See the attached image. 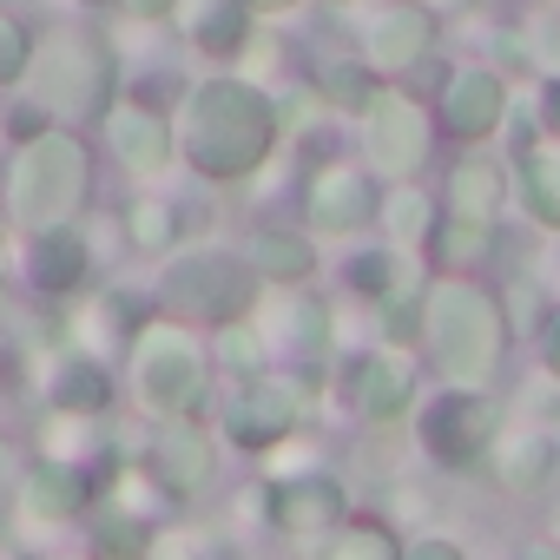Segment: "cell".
Returning a JSON list of instances; mask_svg holds the SVG:
<instances>
[{
    "instance_id": "cell-1",
    "label": "cell",
    "mask_w": 560,
    "mask_h": 560,
    "mask_svg": "<svg viewBox=\"0 0 560 560\" xmlns=\"http://www.w3.org/2000/svg\"><path fill=\"white\" fill-rule=\"evenodd\" d=\"M172 139H178V159L211 178V185H244L264 172V159L277 152L284 126H277V100L250 80V73H218V80H198L185 100H178V119H172Z\"/></svg>"
},
{
    "instance_id": "cell-2",
    "label": "cell",
    "mask_w": 560,
    "mask_h": 560,
    "mask_svg": "<svg viewBox=\"0 0 560 560\" xmlns=\"http://www.w3.org/2000/svg\"><path fill=\"white\" fill-rule=\"evenodd\" d=\"M93 191V152L73 126H40L27 139H14L8 172H0V198H8V224L40 231V224H67L86 211Z\"/></svg>"
},
{
    "instance_id": "cell-3",
    "label": "cell",
    "mask_w": 560,
    "mask_h": 560,
    "mask_svg": "<svg viewBox=\"0 0 560 560\" xmlns=\"http://www.w3.org/2000/svg\"><path fill=\"white\" fill-rule=\"evenodd\" d=\"M422 350L448 383H488L508 350V317L494 291H481L468 270H448L422 284Z\"/></svg>"
},
{
    "instance_id": "cell-4",
    "label": "cell",
    "mask_w": 560,
    "mask_h": 560,
    "mask_svg": "<svg viewBox=\"0 0 560 560\" xmlns=\"http://www.w3.org/2000/svg\"><path fill=\"white\" fill-rule=\"evenodd\" d=\"M113 86H119V60L100 34H86V27L34 34L21 100H34L47 119H100L113 106Z\"/></svg>"
},
{
    "instance_id": "cell-5",
    "label": "cell",
    "mask_w": 560,
    "mask_h": 560,
    "mask_svg": "<svg viewBox=\"0 0 560 560\" xmlns=\"http://www.w3.org/2000/svg\"><path fill=\"white\" fill-rule=\"evenodd\" d=\"M126 370H132V396L152 422L165 416H198L211 402V350H198L191 324L172 311H152L132 337H126Z\"/></svg>"
},
{
    "instance_id": "cell-6",
    "label": "cell",
    "mask_w": 560,
    "mask_h": 560,
    "mask_svg": "<svg viewBox=\"0 0 560 560\" xmlns=\"http://www.w3.org/2000/svg\"><path fill=\"white\" fill-rule=\"evenodd\" d=\"M257 291H264V277L244 264V250H211L205 244V250H185V257L165 264V277H159V311L218 330L231 317H250Z\"/></svg>"
},
{
    "instance_id": "cell-7",
    "label": "cell",
    "mask_w": 560,
    "mask_h": 560,
    "mask_svg": "<svg viewBox=\"0 0 560 560\" xmlns=\"http://www.w3.org/2000/svg\"><path fill=\"white\" fill-rule=\"evenodd\" d=\"M311 416V370H250L237 383V396L224 402V442L244 455H270L277 442H291Z\"/></svg>"
},
{
    "instance_id": "cell-8",
    "label": "cell",
    "mask_w": 560,
    "mask_h": 560,
    "mask_svg": "<svg viewBox=\"0 0 560 560\" xmlns=\"http://www.w3.org/2000/svg\"><path fill=\"white\" fill-rule=\"evenodd\" d=\"M501 429H508V422H501V402H494V396H481V383H448V389H442V396H429V402H422V416H416L422 455H429L435 468H455V475L481 468Z\"/></svg>"
},
{
    "instance_id": "cell-9",
    "label": "cell",
    "mask_w": 560,
    "mask_h": 560,
    "mask_svg": "<svg viewBox=\"0 0 560 560\" xmlns=\"http://www.w3.org/2000/svg\"><path fill=\"white\" fill-rule=\"evenodd\" d=\"M363 152L383 178H416L435 152V113L422 93L409 86H376V100L363 106Z\"/></svg>"
},
{
    "instance_id": "cell-10",
    "label": "cell",
    "mask_w": 560,
    "mask_h": 560,
    "mask_svg": "<svg viewBox=\"0 0 560 560\" xmlns=\"http://www.w3.org/2000/svg\"><path fill=\"white\" fill-rule=\"evenodd\" d=\"M277 298L250 304V324L264 330V350L277 363H298V370H324L337 357V311L298 284H270Z\"/></svg>"
},
{
    "instance_id": "cell-11",
    "label": "cell",
    "mask_w": 560,
    "mask_h": 560,
    "mask_svg": "<svg viewBox=\"0 0 560 560\" xmlns=\"http://www.w3.org/2000/svg\"><path fill=\"white\" fill-rule=\"evenodd\" d=\"M337 396H343V409H350L357 422H370V429H396V422L416 409V363H409L396 343H383V350H357V357L337 370Z\"/></svg>"
},
{
    "instance_id": "cell-12",
    "label": "cell",
    "mask_w": 560,
    "mask_h": 560,
    "mask_svg": "<svg viewBox=\"0 0 560 560\" xmlns=\"http://www.w3.org/2000/svg\"><path fill=\"white\" fill-rule=\"evenodd\" d=\"M376 205H383L376 178L363 165H350V159H324L304 178V224H311V237H357V231L376 224Z\"/></svg>"
},
{
    "instance_id": "cell-13",
    "label": "cell",
    "mask_w": 560,
    "mask_h": 560,
    "mask_svg": "<svg viewBox=\"0 0 560 560\" xmlns=\"http://www.w3.org/2000/svg\"><path fill=\"white\" fill-rule=\"evenodd\" d=\"M93 231H80L73 218L67 224H40L27 231V250H21V277L47 298V304H67L86 291V277H93Z\"/></svg>"
},
{
    "instance_id": "cell-14",
    "label": "cell",
    "mask_w": 560,
    "mask_h": 560,
    "mask_svg": "<svg viewBox=\"0 0 560 560\" xmlns=\"http://www.w3.org/2000/svg\"><path fill=\"white\" fill-rule=\"evenodd\" d=\"M435 113H442V126H448L462 145H481V139H494L501 119H508V80H501L494 67L468 60V67L442 73V86H435Z\"/></svg>"
},
{
    "instance_id": "cell-15",
    "label": "cell",
    "mask_w": 560,
    "mask_h": 560,
    "mask_svg": "<svg viewBox=\"0 0 560 560\" xmlns=\"http://www.w3.org/2000/svg\"><path fill=\"white\" fill-rule=\"evenodd\" d=\"M145 468L159 475V488L172 501H191L218 475V442L198 429V416H165L152 429V442H145Z\"/></svg>"
},
{
    "instance_id": "cell-16",
    "label": "cell",
    "mask_w": 560,
    "mask_h": 560,
    "mask_svg": "<svg viewBox=\"0 0 560 560\" xmlns=\"http://www.w3.org/2000/svg\"><path fill=\"white\" fill-rule=\"evenodd\" d=\"M14 508H21L27 527H67V521H80V514L93 508V481H86L80 462L40 455V462L21 468V481H14Z\"/></svg>"
},
{
    "instance_id": "cell-17",
    "label": "cell",
    "mask_w": 560,
    "mask_h": 560,
    "mask_svg": "<svg viewBox=\"0 0 560 560\" xmlns=\"http://www.w3.org/2000/svg\"><path fill=\"white\" fill-rule=\"evenodd\" d=\"M100 126H106V145H113V159H119L126 172H139V178H159V172L178 159L172 119H165L152 100H113V106L100 113Z\"/></svg>"
},
{
    "instance_id": "cell-18",
    "label": "cell",
    "mask_w": 560,
    "mask_h": 560,
    "mask_svg": "<svg viewBox=\"0 0 560 560\" xmlns=\"http://www.w3.org/2000/svg\"><path fill=\"white\" fill-rule=\"evenodd\" d=\"M343 514H350V488L337 475H324V468H298L284 481H270V521L284 534H298V540L330 534Z\"/></svg>"
},
{
    "instance_id": "cell-19",
    "label": "cell",
    "mask_w": 560,
    "mask_h": 560,
    "mask_svg": "<svg viewBox=\"0 0 560 560\" xmlns=\"http://www.w3.org/2000/svg\"><path fill=\"white\" fill-rule=\"evenodd\" d=\"M435 47V14L422 0H383V14L363 27V60L376 73H416Z\"/></svg>"
},
{
    "instance_id": "cell-20",
    "label": "cell",
    "mask_w": 560,
    "mask_h": 560,
    "mask_svg": "<svg viewBox=\"0 0 560 560\" xmlns=\"http://www.w3.org/2000/svg\"><path fill=\"white\" fill-rule=\"evenodd\" d=\"M488 468L508 494H540L560 468V448H553L547 429H501L494 448H488Z\"/></svg>"
},
{
    "instance_id": "cell-21",
    "label": "cell",
    "mask_w": 560,
    "mask_h": 560,
    "mask_svg": "<svg viewBox=\"0 0 560 560\" xmlns=\"http://www.w3.org/2000/svg\"><path fill=\"white\" fill-rule=\"evenodd\" d=\"M343 284L363 298V304H396V298H416V250L409 244H363L350 250L343 264Z\"/></svg>"
},
{
    "instance_id": "cell-22",
    "label": "cell",
    "mask_w": 560,
    "mask_h": 560,
    "mask_svg": "<svg viewBox=\"0 0 560 560\" xmlns=\"http://www.w3.org/2000/svg\"><path fill=\"white\" fill-rule=\"evenodd\" d=\"M47 409H73V416H106L113 409V370L93 350H67L47 370Z\"/></svg>"
},
{
    "instance_id": "cell-23",
    "label": "cell",
    "mask_w": 560,
    "mask_h": 560,
    "mask_svg": "<svg viewBox=\"0 0 560 560\" xmlns=\"http://www.w3.org/2000/svg\"><path fill=\"white\" fill-rule=\"evenodd\" d=\"M178 14H185V34L205 60H237L250 47V8L244 0H178Z\"/></svg>"
},
{
    "instance_id": "cell-24",
    "label": "cell",
    "mask_w": 560,
    "mask_h": 560,
    "mask_svg": "<svg viewBox=\"0 0 560 560\" xmlns=\"http://www.w3.org/2000/svg\"><path fill=\"white\" fill-rule=\"evenodd\" d=\"M244 264L264 277V284H311L317 270V244L311 231H284V224H264L244 237Z\"/></svg>"
},
{
    "instance_id": "cell-25",
    "label": "cell",
    "mask_w": 560,
    "mask_h": 560,
    "mask_svg": "<svg viewBox=\"0 0 560 560\" xmlns=\"http://www.w3.org/2000/svg\"><path fill=\"white\" fill-rule=\"evenodd\" d=\"M494 237H501V218H475V211H448L442 205V218L429 231V250H435L442 270H481L494 257Z\"/></svg>"
},
{
    "instance_id": "cell-26",
    "label": "cell",
    "mask_w": 560,
    "mask_h": 560,
    "mask_svg": "<svg viewBox=\"0 0 560 560\" xmlns=\"http://www.w3.org/2000/svg\"><path fill=\"white\" fill-rule=\"evenodd\" d=\"M442 205H448V211H475V218H501V211H508V172H501L488 152H468V159L448 165Z\"/></svg>"
},
{
    "instance_id": "cell-27",
    "label": "cell",
    "mask_w": 560,
    "mask_h": 560,
    "mask_svg": "<svg viewBox=\"0 0 560 560\" xmlns=\"http://www.w3.org/2000/svg\"><path fill=\"white\" fill-rule=\"evenodd\" d=\"M514 191H521V211L547 231H560V139L553 145H521L514 159Z\"/></svg>"
},
{
    "instance_id": "cell-28",
    "label": "cell",
    "mask_w": 560,
    "mask_h": 560,
    "mask_svg": "<svg viewBox=\"0 0 560 560\" xmlns=\"http://www.w3.org/2000/svg\"><path fill=\"white\" fill-rule=\"evenodd\" d=\"M317 547H324V560H396L402 534L383 514H343L330 534H317Z\"/></svg>"
},
{
    "instance_id": "cell-29",
    "label": "cell",
    "mask_w": 560,
    "mask_h": 560,
    "mask_svg": "<svg viewBox=\"0 0 560 560\" xmlns=\"http://www.w3.org/2000/svg\"><path fill=\"white\" fill-rule=\"evenodd\" d=\"M126 244L145 250V257H165L172 244H185V218H178V205L159 198V191H139V198L126 205Z\"/></svg>"
},
{
    "instance_id": "cell-30",
    "label": "cell",
    "mask_w": 560,
    "mask_h": 560,
    "mask_svg": "<svg viewBox=\"0 0 560 560\" xmlns=\"http://www.w3.org/2000/svg\"><path fill=\"white\" fill-rule=\"evenodd\" d=\"M435 205H429V191H416L409 178H396V191H383V205H376V224L389 231V244H409V250H422L429 244V231H435Z\"/></svg>"
},
{
    "instance_id": "cell-31",
    "label": "cell",
    "mask_w": 560,
    "mask_h": 560,
    "mask_svg": "<svg viewBox=\"0 0 560 560\" xmlns=\"http://www.w3.org/2000/svg\"><path fill=\"white\" fill-rule=\"evenodd\" d=\"M311 86H317V100H324V106H337V113H363V106L376 100L383 73H376L370 60H324Z\"/></svg>"
},
{
    "instance_id": "cell-32",
    "label": "cell",
    "mask_w": 560,
    "mask_h": 560,
    "mask_svg": "<svg viewBox=\"0 0 560 560\" xmlns=\"http://www.w3.org/2000/svg\"><path fill=\"white\" fill-rule=\"evenodd\" d=\"M40 455H60V462H93L100 455V416H73V409H47L40 422Z\"/></svg>"
},
{
    "instance_id": "cell-33",
    "label": "cell",
    "mask_w": 560,
    "mask_h": 560,
    "mask_svg": "<svg viewBox=\"0 0 560 560\" xmlns=\"http://www.w3.org/2000/svg\"><path fill=\"white\" fill-rule=\"evenodd\" d=\"M264 363H270V350H264V330H257L250 317H231V324H218V343H211V370L250 376V370H264Z\"/></svg>"
},
{
    "instance_id": "cell-34",
    "label": "cell",
    "mask_w": 560,
    "mask_h": 560,
    "mask_svg": "<svg viewBox=\"0 0 560 560\" xmlns=\"http://www.w3.org/2000/svg\"><path fill=\"white\" fill-rule=\"evenodd\" d=\"M27 54H34V27H27V21H14L8 8H0V86H21Z\"/></svg>"
},
{
    "instance_id": "cell-35",
    "label": "cell",
    "mask_w": 560,
    "mask_h": 560,
    "mask_svg": "<svg viewBox=\"0 0 560 560\" xmlns=\"http://www.w3.org/2000/svg\"><path fill=\"white\" fill-rule=\"evenodd\" d=\"M540 370H547V376L560 383V304H553V311L540 317Z\"/></svg>"
},
{
    "instance_id": "cell-36",
    "label": "cell",
    "mask_w": 560,
    "mask_h": 560,
    "mask_svg": "<svg viewBox=\"0 0 560 560\" xmlns=\"http://www.w3.org/2000/svg\"><path fill=\"white\" fill-rule=\"evenodd\" d=\"M402 553H416V560H462V547L442 540V534H416V540H402Z\"/></svg>"
},
{
    "instance_id": "cell-37",
    "label": "cell",
    "mask_w": 560,
    "mask_h": 560,
    "mask_svg": "<svg viewBox=\"0 0 560 560\" xmlns=\"http://www.w3.org/2000/svg\"><path fill=\"white\" fill-rule=\"evenodd\" d=\"M540 126H547V139H560V73L540 80Z\"/></svg>"
},
{
    "instance_id": "cell-38",
    "label": "cell",
    "mask_w": 560,
    "mask_h": 560,
    "mask_svg": "<svg viewBox=\"0 0 560 560\" xmlns=\"http://www.w3.org/2000/svg\"><path fill=\"white\" fill-rule=\"evenodd\" d=\"M113 8H126L132 21L152 27V21H172V14H178V0H113Z\"/></svg>"
},
{
    "instance_id": "cell-39",
    "label": "cell",
    "mask_w": 560,
    "mask_h": 560,
    "mask_svg": "<svg viewBox=\"0 0 560 560\" xmlns=\"http://www.w3.org/2000/svg\"><path fill=\"white\" fill-rule=\"evenodd\" d=\"M14 270H21V250H14V231H8V218H0V298H8Z\"/></svg>"
},
{
    "instance_id": "cell-40",
    "label": "cell",
    "mask_w": 560,
    "mask_h": 560,
    "mask_svg": "<svg viewBox=\"0 0 560 560\" xmlns=\"http://www.w3.org/2000/svg\"><path fill=\"white\" fill-rule=\"evenodd\" d=\"M244 8L257 14V21H284V14H298L304 0H244Z\"/></svg>"
},
{
    "instance_id": "cell-41",
    "label": "cell",
    "mask_w": 560,
    "mask_h": 560,
    "mask_svg": "<svg viewBox=\"0 0 560 560\" xmlns=\"http://www.w3.org/2000/svg\"><path fill=\"white\" fill-rule=\"evenodd\" d=\"M422 8H429V14H468L475 0H422Z\"/></svg>"
},
{
    "instance_id": "cell-42",
    "label": "cell",
    "mask_w": 560,
    "mask_h": 560,
    "mask_svg": "<svg viewBox=\"0 0 560 560\" xmlns=\"http://www.w3.org/2000/svg\"><path fill=\"white\" fill-rule=\"evenodd\" d=\"M8 468H14V442H8V435H0V475H8Z\"/></svg>"
},
{
    "instance_id": "cell-43",
    "label": "cell",
    "mask_w": 560,
    "mask_h": 560,
    "mask_svg": "<svg viewBox=\"0 0 560 560\" xmlns=\"http://www.w3.org/2000/svg\"><path fill=\"white\" fill-rule=\"evenodd\" d=\"M80 8H113V0H80Z\"/></svg>"
}]
</instances>
